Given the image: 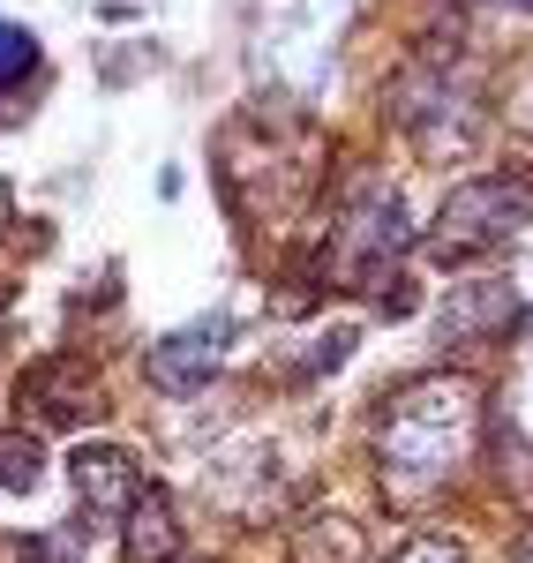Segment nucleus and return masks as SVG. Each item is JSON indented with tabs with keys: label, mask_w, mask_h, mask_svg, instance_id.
I'll use <instances>...</instances> for the list:
<instances>
[{
	"label": "nucleus",
	"mask_w": 533,
	"mask_h": 563,
	"mask_svg": "<svg viewBox=\"0 0 533 563\" xmlns=\"http://www.w3.org/2000/svg\"><path fill=\"white\" fill-rule=\"evenodd\" d=\"M23 413L38 421V429H90V421H106L113 406H106V390H98V376L90 368H76L68 353L60 361H38L31 376H23Z\"/></svg>",
	"instance_id": "nucleus-4"
},
{
	"label": "nucleus",
	"mask_w": 533,
	"mask_h": 563,
	"mask_svg": "<svg viewBox=\"0 0 533 563\" xmlns=\"http://www.w3.org/2000/svg\"><path fill=\"white\" fill-rule=\"evenodd\" d=\"M15 556H23V563H84V526H60V533H31V541H15Z\"/></svg>",
	"instance_id": "nucleus-12"
},
{
	"label": "nucleus",
	"mask_w": 533,
	"mask_h": 563,
	"mask_svg": "<svg viewBox=\"0 0 533 563\" xmlns=\"http://www.w3.org/2000/svg\"><path fill=\"white\" fill-rule=\"evenodd\" d=\"M293 556L301 563H368V541H360L354 519H338V511H323L293 533Z\"/></svg>",
	"instance_id": "nucleus-9"
},
{
	"label": "nucleus",
	"mask_w": 533,
	"mask_h": 563,
	"mask_svg": "<svg viewBox=\"0 0 533 563\" xmlns=\"http://www.w3.org/2000/svg\"><path fill=\"white\" fill-rule=\"evenodd\" d=\"M0 339H8V294H0Z\"/></svg>",
	"instance_id": "nucleus-15"
},
{
	"label": "nucleus",
	"mask_w": 533,
	"mask_h": 563,
	"mask_svg": "<svg viewBox=\"0 0 533 563\" xmlns=\"http://www.w3.org/2000/svg\"><path fill=\"white\" fill-rule=\"evenodd\" d=\"M474 435H481V384L474 376L406 384L376 421V474L391 488V504H421L429 488H444L466 466Z\"/></svg>",
	"instance_id": "nucleus-1"
},
{
	"label": "nucleus",
	"mask_w": 533,
	"mask_h": 563,
	"mask_svg": "<svg viewBox=\"0 0 533 563\" xmlns=\"http://www.w3.org/2000/svg\"><path fill=\"white\" fill-rule=\"evenodd\" d=\"M519 225H533V174L503 166V174H481L466 188H451L444 218H436V249L444 256H481L496 241H511Z\"/></svg>",
	"instance_id": "nucleus-2"
},
{
	"label": "nucleus",
	"mask_w": 533,
	"mask_h": 563,
	"mask_svg": "<svg viewBox=\"0 0 533 563\" xmlns=\"http://www.w3.org/2000/svg\"><path fill=\"white\" fill-rule=\"evenodd\" d=\"M519 8H533V0H519Z\"/></svg>",
	"instance_id": "nucleus-16"
},
{
	"label": "nucleus",
	"mask_w": 533,
	"mask_h": 563,
	"mask_svg": "<svg viewBox=\"0 0 533 563\" xmlns=\"http://www.w3.org/2000/svg\"><path fill=\"white\" fill-rule=\"evenodd\" d=\"M8 211H15V203H8V188H0V225H8Z\"/></svg>",
	"instance_id": "nucleus-14"
},
{
	"label": "nucleus",
	"mask_w": 533,
	"mask_h": 563,
	"mask_svg": "<svg viewBox=\"0 0 533 563\" xmlns=\"http://www.w3.org/2000/svg\"><path fill=\"white\" fill-rule=\"evenodd\" d=\"M391 563H466V549H458L451 533H413V541H406Z\"/></svg>",
	"instance_id": "nucleus-13"
},
{
	"label": "nucleus",
	"mask_w": 533,
	"mask_h": 563,
	"mask_svg": "<svg viewBox=\"0 0 533 563\" xmlns=\"http://www.w3.org/2000/svg\"><path fill=\"white\" fill-rule=\"evenodd\" d=\"M129 563H174L180 556V519H174V496L151 481L143 496L129 504V533H121Z\"/></svg>",
	"instance_id": "nucleus-8"
},
{
	"label": "nucleus",
	"mask_w": 533,
	"mask_h": 563,
	"mask_svg": "<svg viewBox=\"0 0 533 563\" xmlns=\"http://www.w3.org/2000/svg\"><path fill=\"white\" fill-rule=\"evenodd\" d=\"M68 481H76L84 511H98V519H129V504L151 488L143 459H135V451H113V443H90V451H76Z\"/></svg>",
	"instance_id": "nucleus-6"
},
{
	"label": "nucleus",
	"mask_w": 533,
	"mask_h": 563,
	"mask_svg": "<svg viewBox=\"0 0 533 563\" xmlns=\"http://www.w3.org/2000/svg\"><path fill=\"white\" fill-rule=\"evenodd\" d=\"M511 316H519V294H511L503 278H474V286H451L444 294L436 339H444V346H481V339H496Z\"/></svg>",
	"instance_id": "nucleus-7"
},
{
	"label": "nucleus",
	"mask_w": 533,
	"mask_h": 563,
	"mask_svg": "<svg viewBox=\"0 0 533 563\" xmlns=\"http://www.w3.org/2000/svg\"><path fill=\"white\" fill-rule=\"evenodd\" d=\"M0 488H15V496L38 488V443L31 435H0Z\"/></svg>",
	"instance_id": "nucleus-10"
},
{
	"label": "nucleus",
	"mask_w": 533,
	"mask_h": 563,
	"mask_svg": "<svg viewBox=\"0 0 533 563\" xmlns=\"http://www.w3.org/2000/svg\"><path fill=\"white\" fill-rule=\"evenodd\" d=\"M31 68H38V38L23 23H0V90H15Z\"/></svg>",
	"instance_id": "nucleus-11"
},
{
	"label": "nucleus",
	"mask_w": 533,
	"mask_h": 563,
	"mask_svg": "<svg viewBox=\"0 0 533 563\" xmlns=\"http://www.w3.org/2000/svg\"><path fill=\"white\" fill-rule=\"evenodd\" d=\"M399 249H406L399 196L368 180L354 203H346V218L331 225V271H338V286H391Z\"/></svg>",
	"instance_id": "nucleus-3"
},
{
	"label": "nucleus",
	"mask_w": 533,
	"mask_h": 563,
	"mask_svg": "<svg viewBox=\"0 0 533 563\" xmlns=\"http://www.w3.org/2000/svg\"><path fill=\"white\" fill-rule=\"evenodd\" d=\"M225 339H233V323H225V316L188 323V331H174V339H158V346H151V384L174 390V398H188L196 384H211V376H219Z\"/></svg>",
	"instance_id": "nucleus-5"
}]
</instances>
